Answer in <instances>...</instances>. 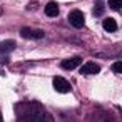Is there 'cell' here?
<instances>
[{"label":"cell","mask_w":122,"mask_h":122,"mask_svg":"<svg viewBox=\"0 0 122 122\" xmlns=\"http://www.w3.org/2000/svg\"><path fill=\"white\" fill-rule=\"evenodd\" d=\"M104 10H105V2H104V0H97L95 5H94V9H92L94 17H102L104 15Z\"/></svg>","instance_id":"8"},{"label":"cell","mask_w":122,"mask_h":122,"mask_svg":"<svg viewBox=\"0 0 122 122\" xmlns=\"http://www.w3.org/2000/svg\"><path fill=\"white\" fill-rule=\"evenodd\" d=\"M15 49V42L14 40H5V42H2V54L5 55V54H9L10 50H14Z\"/></svg>","instance_id":"9"},{"label":"cell","mask_w":122,"mask_h":122,"mask_svg":"<svg viewBox=\"0 0 122 122\" xmlns=\"http://www.w3.org/2000/svg\"><path fill=\"white\" fill-rule=\"evenodd\" d=\"M80 65H82V57H79V55L70 57V59H65V60H62V64H60V67H62L64 70H74V69H79Z\"/></svg>","instance_id":"3"},{"label":"cell","mask_w":122,"mask_h":122,"mask_svg":"<svg viewBox=\"0 0 122 122\" xmlns=\"http://www.w3.org/2000/svg\"><path fill=\"white\" fill-rule=\"evenodd\" d=\"M109 7L112 10H120L122 9V0H109Z\"/></svg>","instance_id":"10"},{"label":"cell","mask_w":122,"mask_h":122,"mask_svg":"<svg viewBox=\"0 0 122 122\" xmlns=\"http://www.w3.org/2000/svg\"><path fill=\"white\" fill-rule=\"evenodd\" d=\"M79 70H80V74L89 75V74H99V72H100V67H99L95 62H87V64H84Z\"/></svg>","instance_id":"5"},{"label":"cell","mask_w":122,"mask_h":122,"mask_svg":"<svg viewBox=\"0 0 122 122\" xmlns=\"http://www.w3.org/2000/svg\"><path fill=\"white\" fill-rule=\"evenodd\" d=\"M44 12H45L47 17H57L59 15V5H57V2H49L45 5Z\"/></svg>","instance_id":"6"},{"label":"cell","mask_w":122,"mask_h":122,"mask_svg":"<svg viewBox=\"0 0 122 122\" xmlns=\"http://www.w3.org/2000/svg\"><path fill=\"white\" fill-rule=\"evenodd\" d=\"M110 69H112L115 74H122V60H119V62H114Z\"/></svg>","instance_id":"11"},{"label":"cell","mask_w":122,"mask_h":122,"mask_svg":"<svg viewBox=\"0 0 122 122\" xmlns=\"http://www.w3.org/2000/svg\"><path fill=\"white\" fill-rule=\"evenodd\" d=\"M69 24H70L72 27H75V29L84 27V24H85L84 12H82V10H72V12L69 14Z\"/></svg>","instance_id":"1"},{"label":"cell","mask_w":122,"mask_h":122,"mask_svg":"<svg viewBox=\"0 0 122 122\" xmlns=\"http://www.w3.org/2000/svg\"><path fill=\"white\" fill-rule=\"evenodd\" d=\"M20 35L24 39H42L44 37V32L40 29H29V27H24L20 30Z\"/></svg>","instance_id":"4"},{"label":"cell","mask_w":122,"mask_h":122,"mask_svg":"<svg viewBox=\"0 0 122 122\" xmlns=\"http://www.w3.org/2000/svg\"><path fill=\"white\" fill-rule=\"evenodd\" d=\"M52 84H54V89L57 90V92H60V94H67V92H70V84H69V80L67 79H64V77H60V75H55L54 77V80H52Z\"/></svg>","instance_id":"2"},{"label":"cell","mask_w":122,"mask_h":122,"mask_svg":"<svg viewBox=\"0 0 122 122\" xmlns=\"http://www.w3.org/2000/svg\"><path fill=\"white\" fill-rule=\"evenodd\" d=\"M102 27H104V30L105 32H110V34H114L115 30H117V22L114 20V19H104V22H102Z\"/></svg>","instance_id":"7"}]
</instances>
